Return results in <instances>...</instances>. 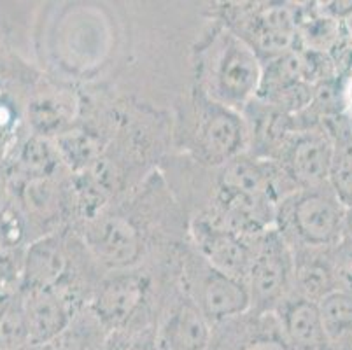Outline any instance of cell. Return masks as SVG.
<instances>
[{
	"instance_id": "6da1fadb",
	"label": "cell",
	"mask_w": 352,
	"mask_h": 350,
	"mask_svg": "<svg viewBox=\"0 0 352 350\" xmlns=\"http://www.w3.org/2000/svg\"><path fill=\"white\" fill-rule=\"evenodd\" d=\"M160 186L139 189L124 201H113L91 219L72 228L105 272L140 268L156 247L165 221H172L170 197Z\"/></svg>"
},
{
	"instance_id": "7a4b0ae2",
	"label": "cell",
	"mask_w": 352,
	"mask_h": 350,
	"mask_svg": "<svg viewBox=\"0 0 352 350\" xmlns=\"http://www.w3.org/2000/svg\"><path fill=\"white\" fill-rule=\"evenodd\" d=\"M197 89L207 98L244 112L256 100L263 63L233 30L219 21L195 50Z\"/></svg>"
},
{
	"instance_id": "3957f363",
	"label": "cell",
	"mask_w": 352,
	"mask_h": 350,
	"mask_svg": "<svg viewBox=\"0 0 352 350\" xmlns=\"http://www.w3.org/2000/svg\"><path fill=\"white\" fill-rule=\"evenodd\" d=\"M345 212L328 184L296 189L277 205L275 228L293 250H329L345 239Z\"/></svg>"
},
{
	"instance_id": "277c9868",
	"label": "cell",
	"mask_w": 352,
	"mask_h": 350,
	"mask_svg": "<svg viewBox=\"0 0 352 350\" xmlns=\"http://www.w3.org/2000/svg\"><path fill=\"white\" fill-rule=\"evenodd\" d=\"M179 287L212 327L251 312L248 284L201 258L188 243L175 250Z\"/></svg>"
},
{
	"instance_id": "5b68a950",
	"label": "cell",
	"mask_w": 352,
	"mask_h": 350,
	"mask_svg": "<svg viewBox=\"0 0 352 350\" xmlns=\"http://www.w3.org/2000/svg\"><path fill=\"white\" fill-rule=\"evenodd\" d=\"M155 278L144 266L105 272L88 307L109 331L140 333L153 324Z\"/></svg>"
},
{
	"instance_id": "8992f818",
	"label": "cell",
	"mask_w": 352,
	"mask_h": 350,
	"mask_svg": "<svg viewBox=\"0 0 352 350\" xmlns=\"http://www.w3.org/2000/svg\"><path fill=\"white\" fill-rule=\"evenodd\" d=\"M190 149L200 165L216 170L249 153V128L244 114L195 89Z\"/></svg>"
},
{
	"instance_id": "52a82bcc",
	"label": "cell",
	"mask_w": 352,
	"mask_h": 350,
	"mask_svg": "<svg viewBox=\"0 0 352 350\" xmlns=\"http://www.w3.org/2000/svg\"><path fill=\"white\" fill-rule=\"evenodd\" d=\"M245 284L251 312L274 314L294 289V252L277 228L256 237Z\"/></svg>"
},
{
	"instance_id": "ba28073f",
	"label": "cell",
	"mask_w": 352,
	"mask_h": 350,
	"mask_svg": "<svg viewBox=\"0 0 352 350\" xmlns=\"http://www.w3.org/2000/svg\"><path fill=\"white\" fill-rule=\"evenodd\" d=\"M228 14L219 19L251 46L261 63L296 50L298 19L284 6L265 8H226Z\"/></svg>"
},
{
	"instance_id": "9c48e42d",
	"label": "cell",
	"mask_w": 352,
	"mask_h": 350,
	"mask_svg": "<svg viewBox=\"0 0 352 350\" xmlns=\"http://www.w3.org/2000/svg\"><path fill=\"white\" fill-rule=\"evenodd\" d=\"M335 142L322 123L296 128L287 135L274 156L296 189L328 184Z\"/></svg>"
},
{
	"instance_id": "30bf717a",
	"label": "cell",
	"mask_w": 352,
	"mask_h": 350,
	"mask_svg": "<svg viewBox=\"0 0 352 350\" xmlns=\"http://www.w3.org/2000/svg\"><path fill=\"white\" fill-rule=\"evenodd\" d=\"M190 245L217 270L244 281L248 278L256 239L239 235L207 212L191 217L188 224Z\"/></svg>"
},
{
	"instance_id": "8fae6325",
	"label": "cell",
	"mask_w": 352,
	"mask_h": 350,
	"mask_svg": "<svg viewBox=\"0 0 352 350\" xmlns=\"http://www.w3.org/2000/svg\"><path fill=\"white\" fill-rule=\"evenodd\" d=\"M214 327L177 287L156 320L160 350H209Z\"/></svg>"
},
{
	"instance_id": "7c38bea8",
	"label": "cell",
	"mask_w": 352,
	"mask_h": 350,
	"mask_svg": "<svg viewBox=\"0 0 352 350\" xmlns=\"http://www.w3.org/2000/svg\"><path fill=\"white\" fill-rule=\"evenodd\" d=\"M209 350H294L275 314L248 312L214 327Z\"/></svg>"
},
{
	"instance_id": "4fadbf2b",
	"label": "cell",
	"mask_w": 352,
	"mask_h": 350,
	"mask_svg": "<svg viewBox=\"0 0 352 350\" xmlns=\"http://www.w3.org/2000/svg\"><path fill=\"white\" fill-rule=\"evenodd\" d=\"M30 343L47 345L70 324L79 312L67 298L54 289L21 291Z\"/></svg>"
},
{
	"instance_id": "5bb4252c",
	"label": "cell",
	"mask_w": 352,
	"mask_h": 350,
	"mask_svg": "<svg viewBox=\"0 0 352 350\" xmlns=\"http://www.w3.org/2000/svg\"><path fill=\"white\" fill-rule=\"evenodd\" d=\"M274 314L294 350H333L322 326L319 303L291 294Z\"/></svg>"
},
{
	"instance_id": "9a60e30c",
	"label": "cell",
	"mask_w": 352,
	"mask_h": 350,
	"mask_svg": "<svg viewBox=\"0 0 352 350\" xmlns=\"http://www.w3.org/2000/svg\"><path fill=\"white\" fill-rule=\"evenodd\" d=\"M294 289L293 294L310 301H319L337 291L333 281L329 250H293Z\"/></svg>"
},
{
	"instance_id": "2e32d148",
	"label": "cell",
	"mask_w": 352,
	"mask_h": 350,
	"mask_svg": "<svg viewBox=\"0 0 352 350\" xmlns=\"http://www.w3.org/2000/svg\"><path fill=\"white\" fill-rule=\"evenodd\" d=\"M14 177L18 182L30 179L58 177L63 165L53 139L32 133L18 146L14 154Z\"/></svg>"
},
{
	"instance_id": "e0dca14e",
	"label": "cell",
	"mask_w": 352,
	"mask_h": 350,
	"mask_svg": "<svg viewBox=\"0 0 352 350\" xmlns=\"http://www.w3.org/2000/svg\"><path fill=\"white\" fill-rule=\"evenodd\" d=\"M322 124L335 142L328 186L345 208H349L352 207V127L338 116H331L322 121Z\"/></svg>"
},
{
	"instance_id": "ac0fdd59",
	"label": "cell",
	"mask_w": 352,
	"mask_h": 350,
	"mask_svg": "<svg viewBox=\"0 0 352 350\" xmlns=\"http://www.w3.org/2000/svg\"><path fill=\"white\" fill-rule=\"evenodd\" d=\"M109 331L107 327L100 322L94 310L85 307L79 310L69 326L63 329L53 342L44 345L46 350H104L107 342Z\"/></svg>"
},
{
	"instance_id": "d6986e66",
	"label": "cell",
	"mask_w": 352,
	"mask_h": 350,
	"mask_svg": "<svg viewBox=\"0 0 352 350\" xmlns=\"http://www.w3.org/2000/svg\"><path fill=\"white\" fill-rule=\"evenodd\" d=\"M322 326L333 350H349L352 345V294L333 291L319 301Z\"/></svg>"
},
{
	"instance_id": "ffe728a7",
	"label": "cell",
	"mask_w": 352,
	"mask_h": 350,
	"mask_svg": "<svg viewBox=\"0 0 352 350\" xmlns=\"http://www.w3.org/2000/svg\"><path fill=\"white\" fill-rule=\"evenodd\" d=\"M30 343L23 296L0 298V350H14Z\"/></svg>"
},
{
	"instance_id": "44dd1931",
	"label": "cell",
	"mask_w": 352,
	"mask_h": 350,
	"mask_svg": "<svg viewBox=\"0 0 352 350\" xmlns=\"http://www.w3.org/2000/svg\"><path fill=\"white\" fill-rule=\"evenodd\" d=\"M329 265L335 289L352 294V242L344 239L338 245L329 249Z\"/></svg>"
},
{
	"instance_id": "7402d4cb",
	"label": "cell",
	"mask_w": 352,
	"mask_h": 350,
	"mask_svg": "<svg viewBox=\"0 0 352 350\" xmlns=\"http://www.w3.org/2000/svg\"><path fill=\"white\" fill-rule=\"evenodd\" d=\"M11 127H12L11 105H9L8 102L0 100V147H2L6 133H8Z\"/></svg>"
},
{
	"instance_id": "603a6c76",
	"label": "cell",
	"mask_w": 352,
	"mask_h": 350,
	"mask_svg": "<svg viewBox=\"0 0 352 350\" xmlns=\"http://www.w3.org/2000/svg\"><path fill=\"white\" fill-rule=\"evenodd\" d=\"M8 188H9V177L4 173V170L0 168V210L8 204Z\"/></svg>"
},
{
	"instance_id": "cb8c5ba5",
	"label": "cell",
	"mask_w": 352,
	"mask_h": 350,
	"mask_svg": "<svg viewBox=\"0 0 352 350\" xmlns=\"http://www.w3.org/2000/svg\"><path fill=\"white\" fill-rule=\"evenodd\" d=\"M345 239L352 242V207H349L345 212Z\"/></svg>"
},
{
	"instance_id": "d4e9b609",
	"label": "cell",
	"mask_w": 352,
	"mask_h": 350,
	"mask_svg": "<svg viewBox=\"0 0 352 350\" xmlns=\"http://www.w3.org/2000/svg\"><path fill=\"white\" fill-rule=\"evenodd\" d=\"M14 350H46L44 345H35V343H27V345H21Z\"/></svg>"
},
{
	"instance_id": "484cf974",
	"label": "cell",
	"mask_w": 352,
	"mask_h": 350,
	"mask_svg": "<svg viewBox=\"0 0 352 350\" xmlns=\"http://www.w3.org/2000/svg\"><path fill=\"white\" fill-rule=\"evenodd\" d=\"M349 350H352V345H351V349H349Z\"/></svg>"
}]
</instances>
